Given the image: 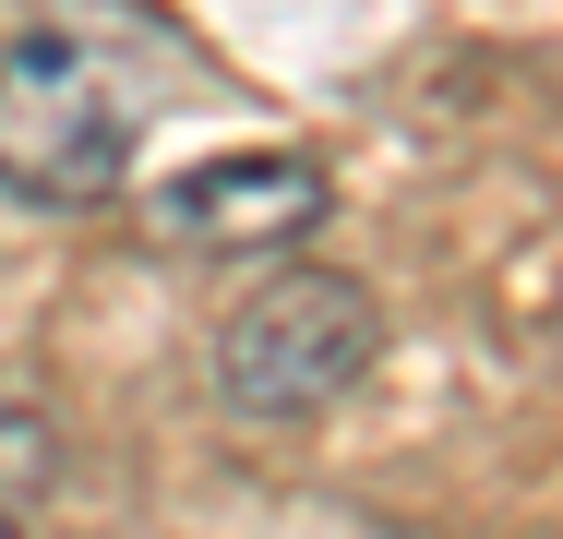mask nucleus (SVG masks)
Returning <instances> with one entry per match:
<instances>
[{
  "label": "nucleus",
  "mask_w": 563,
  "mask_h": 539,
  "mask_svg": "<svg viewBox=\"0 0 563 539\" xmlns=\"http://www.w3.org/2000/svg\"><path fill=\"white\" fill-rule=\"evenodd\" d=\"M372 348H384V300L360 276L288 264L217 323V396L240 420H312L372 372Z\"/></svg>",
  "instance_id": "nucleus-1"
},
{
  "label": "nucleus",
  "mask_w": 563,
  "mask_h": 539,
  "mask_svg": "<svg viewBox=\"0 0 563 539\" xmlns=\"http://www.w3.org/2000/svg\"><path fill=\"white\" fill-rule=\"evenodd\" d=\"M336 205V180L288 144H252V156H205L156 193V240L180 252H276V240H312Z\"/></svg>",
  "instance_id": "nucleus-3"
},
{
  "label": "nucleus",
  "mask_w": 563,
  "mask_h": 539,
  "mask_svg": "<svg viewBox=\"0 0 563 539\" xmlns=\"http://www.w3.org/2000/svg\"><path fill=\"white\" fill-rule=\"evenodd\" d=\"M132 180V97L85 36H0V193L109 205Z\"/></svg>",
  "instance_id": "nucleus-2"
},
{
  "label": "nucleus",
  "mask_w": 563,
  "mask_h": 539,
  "mask_svg": "<svg viewBox=\"0 0 563 539\" xmlns=\"http://www.w3.org/2000/svg\"><path fill=\"white\" fill-rule=\"evenodd\" d=\"M48 468H60V443H48V431H36L12 396H0V492H36Z\"/></svg>",
  "instance_id": "nucleus-4"
}]
</instances>
